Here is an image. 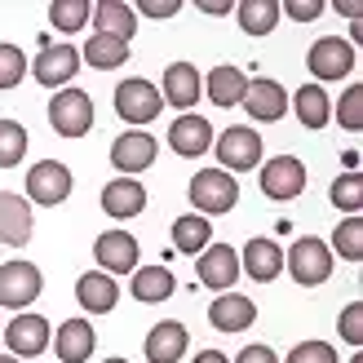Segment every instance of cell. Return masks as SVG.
<instances>
[{
	"label": "cell",
	"instance_id": "cell-1",
	"mask_svg": "<svg viewBox=\"0 0 363 363\" xmlns=\"http://www.w3.org/2000/svg\"><path fill=\"white\" fill-rule=\"evenodd\" d=\"M191 204L199 217H217V213H230L240 204V182L222 169H199L191 177Z\"/></svg>",
	"mask_w": 363,
	"mask_h": 363
},
{
	"label": "cell",
	"instance_id": "cell-2",
	"mask_svg": "<svg viewBox=\"0 0 363 363\" xmlns=\"http://www.w3.org/2000/svg\"><path fill=\"white\" fill-rule=\"evenodd\" d=\"M284 266H288V275H293L301 288H319L333 275V248L323 240H315V235H306V240H297L284 252Z\"/></svg>",
	"mask_w": 363,
	"mask_h": 363
},
{
	"label": "cell",
	"instance_id": "cell-3",
	"mask_svg": "<svg viewBox=\"0 0 363 363\" xmlns=\"http://www.w3.org/2000/svg\"><path fill=\"white\" fill-rule=\"evenodd\" d=\"M49 124L58 138H84L94 129V98L84 89H58L49 102Z\"/></svg>",
	"mask_w": 363,
	"mask_h": 363
},
{
	"label": "cell",
	"instance_id": "cell-4",
	"mask_svg": "<svg viewBox=\"0 0 363 363\" xmlns=\"http://www.w3.org/2000/svg\"><path fill=\"white\" fill-rule=\"evenodd\" d=\"M213 151L222 160V173H248L262 164V138L257 129H244V124H230L222 138H213Z\"/></svg>",
	"mask_w": 363,
	"mask_h": 363
},
{
	"label": "cell",
	"instance_id": "cell-5",
	"mask_svg": "<svg viewBox=\"0 0 363 363\" xmlns=\"http://www.w3.org/2000/svg\"><path fill=\"white\" fill-rule=\"evenodd\" d=\"M40 266H31V262H0V306L5 311H18L23 315L27 306L40 297Z\"/></svg>",
	"mask_w": 363,
	"mask_h": 363
},
{
	"label": "cell",
	"instance_id": "cell-6",
	"mask_svg": "<svg viewBox=\"0 0 363 363\" xmlns=\"http://www.w3.org/2000/svg\"><path fill=\"white\" fill-rule=\"evenodd\" d=\"M116 111H120L124 124H151V120H160V111H164V98H160V89L151 80L133 76V80L116 84Z\"/></svg>",
	"mask_w": 363,
	"mask_h": 363
},
{
	"label": "cell",
	"instance_id": "cell-7",
	"mask_svg": "<svg viewBox=\"0 0 363 363\" xmlns=\"http://www.w3.org/2000/svg\"><path fill=\"white\" fill-rule=\"evenodd\" d=\"M262 195L275 199V204H288V199H297L306 191V164L297 155H270L262 164Z\"/></svg>",
	"mask_w": 363,
	"mask_h": 363
},
{
	"label": "cell",
	"instance_id": "cell-8",
	"mask_svg": "<svg viewBox=\"0 0 363 363\" xmlns=\"http://www.w3.org/2000/svg\"><path fill=\"white\" fill-rule=\"evenodd\" d=\"M27 71L45 89H71V80H76V71H80V49L67 45V40L62 45H45L35 53V62H27Z\"/></svg>",
	"mask_w": 363,
	"mask_h": 363
},
{
	"label": "cell",
	"instance_id": "cell-9",
	"mask_svg": "<svg viewBox=\"0 0 363 363\" xmlns=\"http://www.w3.org/2000/svg\"><path fill=\"white\" fill-rule=\"evenodd\" d=\"M354 62H359V58H354V45H350V40H341V35H319V40L311 45V58H306V67H311L315 84L350 76Z\"/></svg>",
	"mask_w": 363,
	"mask_h": 363
},
{
	"label": "cell",
	"instance_id": "cell-10",
	"mask_svg": "<svg viewBox=\"0 0 363 363\" xmlns=\"http://www.w3.org/2000/svg\"><path fill=\"white\" fill-rule=\"evenodd\" d=\"M67 195H71V169L67 164H58V160H40V164H31V173H27V204L58 208Z\"/></svg>",
	"mask_w": 363,
	"mask_h": 363
},
{
	"label": "cell",
	"instance_id": "cell-11",
	"mask_svg": "<svg viewBox=\"0 0 363 363\" xmlns=\"http://www.w3.org/2000/svg\"><path fill=\"white\" fill-rule=\"evenodd\" d=\"M0 333H5V346H9L13 359L45 354V350H49V337H53V328H49L45 315H13Z\"/></svg>",
	"mask_w": 363,
	"mask_h": 363
},
{
	"label": "cell",
	"instance_id": "cell-12",
	"mask_svg": "<svg viewBox=\"0 0 363 363\" xmlns=\"http://www.w3.org/2000/svg\"><path fill=\"white\" fill-rule=\"evenodd\" d=\"M195 275L204 288H213V293H230L235 279H240V252L230 244H208L195 262Z\"/></svg>",
	"mask_w": 363,
	"mask_h": 363
},
{
	"label": "cell",
	"instance_id": "cell-13",
	"mask_svg": "<svg viewBox=\"0 0 363 363\" xmlns=\"http://www.w3.org/2000/svg\"><path fill=\"white\" fill-rule=\"evenodd\" d=\"M155 155H160V142H155L147 129H129V133H120V138L111 142V164H116L124 177L151 169Z\"/></svg>",
	"mask_w": 363,
	"mask_h": 363
},
{
	"label": "cell",
	"instance_id": "cell-14",
	"mask_svg": "<svg viewBox=\"0 0 363 363\" xmlns=\"http://www.w3.org/2000/svg\"><path fill=\"white\" fill-rule=\"evenodd\" d=\"M240 106H244L252 120L275 124V120H284V111H288V89H284L279 80H270V76H257V80H248Z\"/></svg>",
	"mask_w": 363,
	"mask_h": 363
},
{
	"label": "cell",
	"instance_id": "cell-15",
	"mask_svg": "<svg viewBox=\"0 0 363 363\" xmlns=\"http://www.w3.org/2000/svg\"><path fill=\"white\" fill-rule=\"evenodd\" d=\"M94 257H98V270H106V275H133L138 270V240L129 230H102L98 244H94Z\"/></svg>",
	"mask_w": 363,
	"mask_h": 363
},
{
	"label": "cell",
	"instance_id": "cell-16",
	"mask_svg": "<svg viewBox=\"0 0 363 363\" xmlns=\"http://www.w3.org/2000/svg\"><path fill=\"white\" fill-rule=\"evenodd\" d=\"M169 147H173V155H182V160H199V155L213 147V124H208L204 116H195V111L177 116V120L169 124Z\"/></svg>",
	"mask_w": 363,
	"mask_h": 363
},
{
	"label": "cell",
	"instance_id": "cell-17",
	"mask_svg": "<svg viewBox=\"0 0 363 363\" xmlns=\"http://www.w3.org/2000/svg\"><path fill=\"white\" fill-rule=\"evenodd\" d=\"M31 204L13 191H0V248H23L31 240Z\"/></svg>",
	"mask_w": 363,
	"mask_h": 363
},
{
	"label": "cell",
	"instance_id": "cell-18",
	"mask_svg": "<svg viewBox=\"0 0 363 363\" xmlns=\"http://www.w3.org/2000/svg\"><path fill=\"white\" fill-rule=\"evenodd\" d=\"M147 208V186H142L138 177H116L102 186V213L116 217V222H129Z\"/></svg>",
	"mask_w": 363,
	"mask_h": 363
},
{
	"label": "cell",
	"instance_id": "cell-19",
	"mask_svg": "<svg viewBox=\"0 0 363 363\" xmlns=\"http://www.w3.org/2000/svg\"><path fill=\"white\" fill-rule=\"evenodd\" d=\"M240 270L248 279H257V284H270V279H279V270H284V248L275 240H266V235H257V240H248L244 252H240Z\"/></svg>",
	"mask_w": 363,
	"mask_h": 363
},
{
	"label": "cell",
	"instance_id": "cell-20",
	"mask_svg": "<svg viewBox=\"0 0 363 363\" xmlns=\"http://www.w3.org/2000/svg\"><path fill=\"white\" fill-rule=\"evenodd\" d=\"M191 346V333H186V323H177V319H164V323H155V328L147 333V363H177L182 354H186Z\"/></svg>",
	"mask_w": 363,
	"mask_h": 363
},
{
	"label": "cell",
	"instance_id": "cell-21",
	"mask_svg": "<svg viewBox=\"0 0 363 363\" xmlns=\"http://www.w3.org/2000/svg\"><path fill=\"white\" fill-rule=\"evenodd\" d=\"M49 341H53V350H58V363H84V359H94V346H98L89 319L58 323V337H49Z\"/></svg>",
	"mask_w": 363,
	"mask_h": 363
},
{
	"label": "cell",
	"instance_id": "cell-22",
	"mask_svg": "<svg viewBox=\"0 0 363 363\" xmlns=\"http://www.w3.org/2000/svg\"><path fill=\"white\" fill-rule=\"evenodd\" d=\"M208 319H213L217 333H244V328H252V319H257V306L244 293H217V301L208 306Z\"/></svg>",
	"mask_w": 363,
	"mask_h": 363
},
{
	"label": "cell",
	"instance_id": "cell-23",
	"mask_svg": "<svg viewBox=\"0 0 363 363\" xmlns=\"http://www.w3.org/2000/svg\"><path fill=\"white\" fill-rule=\"evenodd\" d=\"M76 301H80L84 315H106V311H116V301H120V284L106 275V270H89L76 284Z\"/></svg>",
	"mask_w": 363,
	"mask_h": 363
},
{
	"label": "cell",
	"instance_id": "cell-24",
	"mask_svg": "<svg viewBox=\"0 0 363 363\" xmlns=\"http://www.w3.org/2000/svg\"><path fill=\"white\" fill-rule=\"evenodd\" d=\"M160 98L186 116L191 106L199 102V71H195L191 62H173V67H164V94H160Z\"/></svg>",
	"mask_w": 363,
	"mask_h": 363
},
{
	"label": "cell",
	"instance_id": "cell-25",
	"mask_svg": "<svg viewBox=\"0 0 363 363\" xmlns=\"http://www.w3.org/2000/svg\"><path fill=\"white\" fill-rule=\"evenodd\" d=\"M208 94V102L213 106H240L244 102V89H248V76L240 67H230V62H222V67H213L208 71V80L199 84Z\"/></svg>",
	"mask_w": 363,
	"mask_h": 363
},
{
	"label": "cell",
	"instance_id": "cell-26",
	"mask_svg": "<svg viewBox=\"0 0 363 363\" xmlns=\"http://www.w3.org/2000/svg\"><path fill=\"white\" fill-rule=\"evenodd\" d=\"M173 288H177V284H173V270H169V266H138L133 279H129V293H133V301H142V306L169 301Z\"/></svg>",
	"mask_w": 363,
	"mask_h": 363
},
{
	"label": "cell",
	"instance_id": "cell-27",
	"mask_svg": "<svg viewBox=\"0 0 363 363\" xmlns=\"http://www.w3.org/2000/svg\"><path fill=\"white\" fill-rule=\"evenodd\" d=\"M94 27H98V35L133 40L138 13H133V5H124V0H98V5H94Z\"/></svg>",
	"mask_w": 363,
	"mask_h": 363
},
{
	"label": "cell",
	"instance_id": "cell-28",
	"mask_svg": "<svg viewBox=\"0 0 363 363\" xmlns=\"http://www.w3.org/2000/svg\"><path fill=\"white\" fill-rule=\"evenodd\" d=\"M80 62H89L94 71H116L129 62V40H116V35H89V45L80 49Z\"/></svg>",
	"mask_w": 363,
	"mask_h": 363
},
{
	"label": "cell",
	"instance_id": "cell-29",
	"mask_svg": "<svg viewBox=\"0 0 363 363\" xmlns=\"http://www.w3.org/2000/svg\"><path fill=\"white\" fill-rule=\"evenodd\" d=\"M208 244H213V222H208V217L182 213L177 222H173V248H177V252H191V257H199Z\"/></svg>",
	"mask_w": 363,
	"mask_h": 363
},
{
	"label": "cell",
	"instance_id": "cell-30",
	"mask_svg": "<svg viewBox=\"0 0 363 363\" xmlns=\"http://www.w3.org/2000/svg\"><path fill=\"white\" fill-rule=\"evenodd\" d=\"M293 111L306 129H323V124L333 120V98L323 94V84H301L297 98H293Z\"/></svg>",
	"mask_w": 363,
	"mask_h": 363
},
{
	"label": "cell",
	"instance_id": "cell-31",
	"mask_svg": "<svg viewBox=\"0 0 363 363\" xmlns=\"http://www.w3.org/2000/svg\"><path fill=\"white\" fill-rule=\"evenodd\" d=\"M235 18L248 35H270L279 27V0H240Z\"/></svg>",
	"mask_w": 363,
	"mask_h": 363
},
{
	"label": "cell",
	"instance_id": "cell-32",
	"mask_svg": "<svg viewBox=\"0 0 363 363\" xmlns=\"http://www.w3.org/2000/svg\"><path fill=\"white\" fill-rule=\"evenodd\" d=\"M328 248H333V257H341V262H363V217H346V222H337Z\"/></svg>",
	"mask_w": 363,
	"mask_h": 363
},
{
	"label": "cell",
	"instance_id": "cell-33",
	"mask_svg": "<svg viewBox=\"0 0 363 363\" xmlns=\"http://www.w3.org/2000/svg\"><path fill=\"white\" fill-rule=\"evenodd\" d=\"M27 147H31V138H27L23 124H18V120H0V169L23 164Z\"/></svg>",
	"mask_w": 363,
	"mask_h": 363
},
{
	"label": "cell",
	"instance_id": "cell-34",
	"mask_svg": "<svg viewBox=\"0 0 363 363\" xmlns=\"http://www.w3.org/2000/svg\"><path fill=\"white\" fill-rule=\"evenodd\" d=\"M89 13H94L89 0H53V5H49V23L58 27L62 35H71V31H80L89 23Z\"/></svg>",
	"mask_w": 363,
	"mask_h": 363
},
{
	"label": "cell",
	"instance_id": "cell-35",
	"mask_svg": "<svg viewBox=\"0 0 363 363\" xmlns=\"http://www.w3.org/2000/svg\"><path fill=\"white\" fill-rule=\"evenodd\" d=\"M328 199H333V204H337L341 213L359 217V208H363V173H341V177L333 182Z\"/></svg>",
	"mask_w": 363,
	"mask_h": 363
},
{
	"label": "cell",
	"instance_id": "cell-36",
	"mask_svg": "<svg viewBox=\"0 0 363 363\" xmlns=\"http://www.w3.org/2000/svg\"><path fill=\"white\" fill-rule=\"evenodd\" d=\"M333 116L341 120V129H350V133L363 129V84H350L346 94H341V102L333 106Z\"/></svg>",
	"mask_w": 363,
	"mask_h": 363
},
{
	"label": "cell",
	"instance_id": "cell-37",
	"mask_svg": "<svg viewBox=\"0 0 363 363\" xmlns=\"http://www.w3.org/2000/svg\"><path fill=\"white\" fill-rule=\"evenodd\" d=\"M27 76V58L18 45H0V89H18Z\"/></svg>",
	"mask_w": 363,
	"mask_h": 363
},
{
	"label": "cell",
	"instance_id": "cell-38",
	"mask_svg": "<svg viewBox=\"0 0 363 363\" xmlns=\"http://www.w3.org/2000/svg\"><path fill=\"white\" fill-rule=\"evenodd\" d=\"M284 363H337V350L328 346V341H301Z\"/></svg>",
	"mask_w": 363,
	"mask_h": 363
},
{
	"label": "cell",
	"instance_id": "cell-39",
	"mask_svg": "<svg viewBox=\"0 0 363 363\" xmlns=\"http://www.w3.org/2000/svg\"><path fill=\"white\" fill-rule=\"evenodd\" d=\"M337 328H341V337H346L350 346H363V301H350L346 311H341Z\"/></svg>",
	"mask_w": 363,
	"mask_h": 363
},
{
	"label": "cell",
	"instance_id": "cell-40",
	"mask_svg": "<svg viewBox=\"0 0 363 363\" xmlns=\"http://www.w3.org/2000/svg\"><path fill=\"white\" fill-rule=\"evenodd\" d=\"M279 13H288L293 23H315V18L323 13V0H284Z\"/></svg>",
	"mask_w": 363,
	"mask_h": 363
},
{
	"label": "cell",
	"instance_id": "cell-41",
	"mask_svg": "<svg viewBox=\"0 0 363 363\" xmlns=\"http://www.w3.org/2000/svg\"><path fill=\"white\" fill-rule=\"evenodd\" d=\"M133 13H142V18H177L182 0H138Z\"/></svg>",
	"mask_w": 363,
	"mask_h": 363
},
{
	"label": "cell",
	"instance_id": "cell-42",
	"mask_svg": "<svg viewBox=\"0 0 363 363\" xmlns=\"http://www.w3.org/2000/svg\"><path fill=\"white\" fill-rule=\"evenodd\" d=\"M235 363H279V359H275L270 346H244L240 354H235Z\"/></svg>",
	"mask_w": 363,
	"mask_h": 363
},
{
	"label": "cell",
	"instance_id": "cell-43",
	"mask_svg": "<svg viewBox=\"0 0 363 363\" xmlns=\"http://www.w3.org/2000/svg\"><path fill=\"white\" fill-rule=\"evenodd\" d=\"M199 9H204V13H213V18H222V13H230L235 5H230V0H199Z\"/></svg>",
	"mask_w": 363,
	"mask_h": 363
},
{
	"label": "cell",
	"instance_id": "cell-44",
	"mask_svg": "<svg viewBox=\"0 0 363 363\" xmlns=\"http://www.w3.org/2000/svg\"><path fill=\"white\" fill-rule=\"evenodd\" d=\"M337 9L346 13V18H354V23L363 18V5H359V0H337Z\"/></svg>",
	"mask_w": 363,
	"mask_h": 363
},
{
	"label": "cell",
	"instance_id": "cell-45",
	"mask_svg": "<svg viewBox=\"0 0 363 363\" xmlns=\"http://www.w3.org/2000/svg\"><path fill=\"white\" fill-rule=\"evenodd\" d=\"M195 363H230V359H226L222 350H199V354H195Z\"/></svg>",
	"mask_w": 363,
	"mask_h": 363
},
{
	"label": "cell",
	"instance_id": "cell-46",
	"mask_svg": "<svg viewBox=\"0 0 363 363\" xmlns=\"http://www.w3.org/2000/svg\"><path fill=\"white\" fill-rule=\"evenodd\" d=\"M0 363H23V359H13V354H0Z\"/></svg>",
	"mask_w": 363,
	"mask_h": 363
},
{
	"label": "cell",
	"instance_id": "cell-47",
	"mask_svg": "<svg viewBox=\"0 0 363 363\" xmlns=\"http://www.w3.org/2000/svg\"><path fill=\"white\" fill-rule=\"evenodd\" d=\"M102 363H129V359H102Z\"/></svg>",
	"mask_w": 363,
	"mask_h": 363
}]
</instances>
